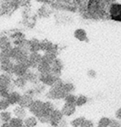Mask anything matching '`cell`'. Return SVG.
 <instances>
[{"label":"cell","instance_id":"1","mask_svg":"<svg viewBox=\"0 0 121 127\" xmlns=\"http://www.w3.org/2000/svg\"><path fill=\"white\" fill-rule=\"evenodd\" d=\"M66 93L63 88H50V89L46 93V97L50 101H60L63 100Z\"/></svg>","mask_w":121,"mask_h":127},{"label":"cell","instance_id":"2","mask_svg":"<svg viewBox=\"0 0 121 127\" xmlns=\"http://www.w3.org/2000/svg\"><path fill=\"white\" fill-rule=\"evenodd\" d=\"M28 68H29V65H28L27 60L24 62L14 63L13 67H12V74L14 75L15 77L23 76Z\"/></svg>","mask_w":121,"mask_h":127},{"label":"cell","instance_id":"3","mask_svg":"<svg viewBox=\"0 0 121 127\" xmlns=\"http://www.w3.org/2000/svg\"><path fill=\"white\" fill-rule=\"evenodd\" d=\"M110 17L116 22L121 21V5L119 2H113L110 7Z\"/></svg>","mask_w":121,"mask_h":127},{"label":"cell","instance_id":"4","mask_svg":"<svg viewBox=\"0 0 121 127\" xmlns=\"http://www.w3.org/2000/svg\"><path fill=\"white\" fill-rule=\"evenodd\" d=\"M57 78L58 77H56V76H54L53 74H51V73H39V74H38V80H39V83L45 86H47V87H51Z\"/></svg>","mask_w":121,"mask_h":127},{"label":"cell","instance_id":"5","mask_svg":"<svg viewBox=\"0 0 121 127\" xmlns=\"http://www.w3.org/2000/svg\"><path fill=\"white\" fill-rule=\"evenodd\" d=\"M64 118V116L61 113V110L59 109H54L50 114V121H49V125L51 127H57L59 122Z\"/></svg>","mask_w":121,"mask_h":127},{"label":"cell","instance_id":"6","mask_svg":"<svg viewBox=\"0 0 121 127\" xmlns=\"http://www.w3.org/2000/svg\"><path fill=\"white\" fill-rule=\"evenodd\" d=\"M41 60H42V55L39 54V52H30V54H28L27 55L29 68L35 69Z\"/></svg>","mask_w":121,"mask_h":127},{"label":"cell","instance_id":"7","mask_svg":"<svg viewBox=\"0 0 121 127\" xmlns=\"http://www.w3.org/2000/svg\"><path fill=\"white\" fill-rule=\"evenodd\" d=\"M51 73L53 74L56 77H60L61 75V71H62L63 68V64L62 62L60 60L56 59L53 60L52 62L51 63Z\"/></svg>","mask_w":121,"mask_h":127},{"label":"cell","instance_id":"8","mask_svg":"<svg viewBox=\"0 0 121 127\" xmlns=\"http://www.w3.org/2000/svg\"><path fill=\"white\" fill-rule=\"evenodd\" d=\"M42 106H43V101L39 99H34L30 106L28 107V111L31 114H32L33 116L38 115L42 110Z\"/></svg>","mask_w":121,"mask_h":127},{"label":"cell","instance_id":"9","mask_svg":"<svg viewBox=\"0 0 121 127\" xmlns=\"http://www.w3.org/2000/svg\"><path fill=\"white\" fill-rule=\"evenodd\" d=\"M12 84V80L11 75L7 73H1L0 74V90L4 88H10Z\"/></svg>","mask_w":121,"mask_h":127},{"label":"cell","instance_id":"10","mask_svg":"<svg viewBox=\"0 0 121 127\" xmlns=\"http://www.w3.org/2000/svg\"><path fill=\"white\" fill-rule=\"evenodd\" d=\"M61 111L62 113L63 116L66 117H70L73 116L76 111V106L75 104H69V103H64V105L61 106Z\"/></svg>","mask_w":121,"mask_h":127},{"label":"cell","instance_id":"11","mask_svg":"<svg viewBox=\"0 0 121 127\" xmlns=\"http://www.w3.org/2000/svg\"><path fill=\"white\" fill-rule=\"evenodd\" d=\"M38 74H39L38 73H36L32 69H31V68H28L27 72L25 73V74L23 75V77L27 81V83H33V84H37V83H39Z\"/></svg>","mask_w":121,"mask_h":127},{"label":"cell","instance_id":"12","mask_svg":"<svg viewBox=\"0 0 121 127\" xmlns=\"http://www.w3.org/2000/svg\"><path fill=\"white\" fill-rule=\"evenodd\" d=\"M33 100H34V97H33L32 96L28 95L27 93H24V94H22L21 96L17 105L22 106V107H23L25 109H27L30 106V105L32 104Z\"/></svg>","mask_w":121,"mask_h":127},{"label":"cell","instance_id":"13","mask_svg":"<svg viewBox=\"0 0 121 127\" xmlns=\"http://www.w3.org/2000/svg\"><path fill=\"white\" fill-rule=\"evenodd\" d=\"M21 96L22 94L17 92V91H10L6 99L10 104V106H14V105H17Z\"/></svg>","mask_w":121,"mask_h":127},{"label":"cell","instance_id":"14","mask_svg":"<svg viewBox=\"0 0 121 127\" xmlns=\"http://www.w3.org/2000/svg\"><path fill=\"white\" fill-rule=\"evenodd\" d=\"M37 71L38 73H51V65L44 60H41V61L37 66Z\"/></svg>","mask_w":121,"mask_h":127},{"label":"cell","instance_id":"15","mask_svg":"<svg viewBox=\"0 0 121 127\" xmlns=\"http://www.w3.org/2000/svg\"><path fill=\"white\" fill-rule=\"evenodd\" d=\"M12 113L15 117H17V118H20L22 120H23L26 117H27V110L25 108L22 107L17 105V106H15L12 110Z\"/></svg>","mask_w":121,"mask_h":127},{"label":"cell","instance_id":"16","mask_svg":"<svg viewBox=\"0 0 121 127\" xmlns=\"http://www.w3.org/2000/svg\"><path fill=\"white\" fill-rule=\"evenodd\" d=\"M27 49L30 52L40 51V41L37 39H32L27 41Z\"/></svg>","mask_w":121,"mask_h":127},{"label":"cell","instance_id":"17","mask_svg":"<svg viewBox=\"0 0 121 127\" xmlns=\"http://www.w3.org/2000/svg\"><path fill=\"white\" fill-rule=\"evenodd\" d=\"M12 84L14 87H16L20 89L24 88L27 84V81L25 79L23 76H20V77H16L12 80Z\"/></svg>","mask_w":121,"mask_h":127},{"label":"cell","instance_id":"18","mask_svg":"<svg viewBox=\"0 0 121 127\" xmlns=\"http://www.w3.org/2000/svg\"><path fill=\"white\" fill-rule=\"evenodd\" d=\"M74 36L80 41H86V40H87V38H88L86 32L82 28L76 29L74 32Z\"/></svg>","mask_w":121,"mask_h":127},{"label":"cell","instance_id":"19","mask_svg":"<svg viewBox=\"0 0 121 127\" xmlns=\"http://www.w3.org/2000/svg\"><path fill=\"white\" fill-rule=\"evenodd\" d=\"M13 61H8L6 63L0 64V69H1L4 73H7V74H12V67H13Z\"/></svg>","mask_w":121,"mask_h":127},{"label":"cell","instance_id":"20","mask_svg":"<svg viewBox=\"0 0 121 127\" xmlns=\"http://www.w3.org/2000/svg\"><path fill=\"white\" fill-rule=\"evenodd\" d=\"M38 121L35 116H27L25 119H23V124L27 127H36L37 126Z\"/></svg>","mask_w":121,"mask_h":127},{"label":"cell","instance_id":"21","mask_svg":"<svg viewBox=\"0 0 121 127\" xmlns=\"http://www.w3.org/2000/svg\"><path fill=\"white\" fill-rule=\"evenodd\" d=\"M55 109V106L52 101L50 100L47 101H43V106H42V111L47 114H51V112Z\"/></svg>","mask_w":121,"mask_h":127},{"label":"cell","instance_id":"22","mask_svg":"<svg viewBox=\"0 0 121 127\" xmlns=\"http://www.w3.org/2000/svg\"><path fill=\"white\" fill-rule=\"evenodd\" d=\"M88 101H89V99L86 95L81 94L76 96V100L75 105H76V107L77 106H78V107H81V106L86 105V104L88 102Z\"/></svg>","mask_w":121,"mask_h":127},{"label":"cell","instance_id":"23","mask_svg":"<svg viewBox=\"0 0 121 127\" xmlns=\"http://www.w3.org/2000/svg\"><path fill=\"white\" fill-rule=\"evenodd\" d=\"M36 117L37 121L42 124H49V121H50V114L44 113L42 111H41L38 115L36 116Z\"/></svg>","mask_w":121,"mask_h":127},{"label":"cell","instance_id":"24","mask_svg":"<svg viewBox=\"0 0 121 127\" xmlns=\"http://www.w3.org/2000/svg\"><path fill=\"white\" fill-rule=\"evenodd\" d=\"M12 118V112L8 111H0V122L1 123H7Z\"/></svg>","mask_w":121,"mask_h":127},{"label":"cell","instance_id":"25","mask_svg":"<svg viewBox=\"0 0 121 127\" xmlns=\"http://www.w3.org/2000/svg\"><path fill=\"white\" fill-rule=\"evenodd\" d=\"M8 125L10 127H22L23 126V120L17 117H12L8 121Z\"/></svg>","mask_w":121,"mask_h":127},{"label":"cell","instance_id":"26","mask_svg":"<svg viewBox=\"0 0 121 127\" xmlns=\"http://www.w3.org/2000/svg\"><path fill=\"white\" fill-rule=\"evenodd\" d=\"M76 95H75L73 93H66L65 97L63 98L65 103H69V104H75L76 100Z\"/></svg>","mask_w":121,"mask_h":127},{"label":"cell","instance_id":"27","mask_svg":"<svg viewBox=\"0 0 121 127\" xmlns=\"http://www.w3.org/2000/svg\"><path fill=\"white\" fill-rule=\"evenodd\" d=\"M11 46V43L9 41V39L7 36L0 37V50Z\"/></svg>","mask_w":121,"mask_h":127},{"label":"cell","instance_id":"28","mask_svg":"<svg viewBox=\"0 0 121 127\" xmlns=\"http://www.w3.org/2000/svg\"><path fill=\"white\" fill-rule=\"evenodd\" d=\"M63 90L65 91L66 93H71L76 90V86H75L72 83H64L63 84Z\"/></svg>","mask_w":121,"mask_h":127},{"label":"cell","instance_id":"29","mask_svg":"<svg viewBox=\"0 0 121 127\" xmlns=\"http://www.w3.org/2000/svg\"><path fill=\"white\" fill-rule=\"evenodd\" d=\"M85 119L86 118H85L84 116H79V117H76L71 121L70 125L71 127H81V124L84 121Z\"/></svg>","mask_w":121,"mask_h":127},{"label":"cell","instance_id":"30","mask_svg":"<svg viewBox=\"0 0 121 127\" xmlns=\"http://www.w3.org/2000/svg\"><path fill=\"white\" fill-rule=\"evenodd\" d=\"M110 122V118L104 116V117H101L98 121L97 126L100 127H109Z\"/></svg>","mask_w":121,"mask_h":127},{"label":"cell","instance_id":"31","mask_svg":"<svg viewBox=\"0 0 121 127\" xmlns=\"http://www.w3.org/2000/svg\"><path fill=\"white\" fill-rule=\"evenodd\" d=\"M10 106V104L6 98H0V111H6Z\"/></svg>","mask_w":121,"mask_h":127},{"label":"cell","instance_id":"32","mask_svg":"<svg viewBox=\"0 0 121 127\" xmlns=\"http://www.w3.org/2000/svg\"><path fill=\"white\" fill-rule=\"evenodd\" d=\"M81 127H95V124L92 120L89 119H85L84 121L82 122Z\"/></svg>","mask_w":121,"mask_h":127},{"label":"cell","instance_id":"33","mask_svg":"<svg viewBox=\"0 0 121 127\" xmlns=\"http://www.w3.org/2000/svg\"><path fill=\"white\" fill-rule=\"evenodd\" d=\"M109 127H121L120 121L117 120V119H110V122Z\"/></svg>","mask_w":121,"mask_h":127},{"label":"cell","instance_id":"34","mask_svg":"<svg viewBox=\"0 0 121 127\" xmlns=\"http://www.w3.org/2000/svg\"><path fill=\"white\" fill-rule=\"evenodd\" d=\"M10 91H11L10 88H4V89L0 90V98H6Z\"/></svg>","mask_w":121,"mask_h":127},{"label":"cell","instance_id":"35","mask_svg":"<svg viewBox=\"0 0 121 127\" xmlns=\"http://www.w3.org/2000/svg\"><path fill=\"white\" fill-rule=\"evenodd\" d=\"M96 74L97 73L94 69H89L87 71V75H88V77L91 78H95L96 77Z\"/></svg>","mask_w":121,"mask_h":127},{"label":"cell","instance_id":"36","mask_svg":"<svg viewBox=\"0 0 121 127\" xmlns=\"http://www.w3.org/2000/svg\"><path fill=\"white\" fill-rule=\"evenodd\" d=\"M57 127H68V122L63 118L62 120H61L60 122H59Z\"/></svg>","mask_w":121,"mask_h":127},{"label":"cell","instance_id":"37","mask_svg":"<svg viewBox=\"0 0 121 127\" xmlns=\"http://www.w3.org/2000/svg\"><path fill=\"white\" fill-rule=\"evenodd\" d=\"M115 119L120 121L121 120V108H119L115 112Z\"/></svg>","mask_w":121,"mask_h":127},{"label":"cell","instance_id":"38","mask_svg":"<svg viewBox=\"0 0 121 127\" xmlns=\"http://www.w3.org/2000/svg\"><path fill=\"white\" fill-rule=\"evenodd\" d=\"M102 2H104L105 4H109V5H110L111 3H113V2H115V0H102Z\"/></svg>","mask_w":121,"mask_h":127},{"label":"cell","instance_id":"39","mask_svg":"<svg viewBox=\"0 0 121 127\" xmlns=\"http://www.w3.org/2000/svg\"><path fill=\"white\" fill-rule=\"evenodd\" d=\"M0 127H10V126L8 125V122H7V123H2Z\"/></svg>","mask_w":121,"mask_h":127},{"label":"cell","instance_id":"40","mask_svg":"<svg viewBox=\"0 0 121 127\" xmlns=\"http://www.w3.org/2000/svg\"><path fill=\"white\" fill-rule=\"evenodd\" d=\"M96 127H100V126H96Z\"/></svg>","mask_w":121,"mask_h":127}]
</instances>
